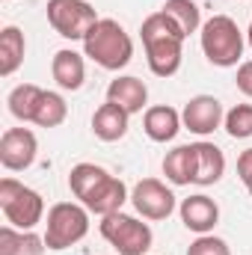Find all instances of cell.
I'll list each match as a JSON object with an SVG mask.
<instances>
[{"label":"cell","mask_w":252,"mask_h":255,"mask_svg":"<svg viewBox=\"0 0 252 255\" xmlns=\"http://www.w3.org/2000/svg\"><path fill=\"white\" fill-rule=\"evenodd\" d=\"M223 125H226L232 139H250L252 136V104H235L226 113Z\"/></svg>","instance_id":"cell-24"},{"label":"cell","mask_w":252,"mask_h":255,"mask_svg":"<svg viewBox=\"0 0 252 255\" xmlns=\"http://www.w3.org/2000/svg\"><path fill=\"white\" fill-rule=\"evenodd\" d=\"M83 54L107 71H119L133 57V39L125 33V27L119 21L101 18L83 39Z\"/></svg>","instance_id":"cell-2"},{"label":"cell","mask_w":252,"mask_h":255,"mask_svg":"<svg viewBox=\"0 0 252 255\" xmlns=\"http://www.w3.org/2000/svg\"><path fill=\"white\" fill-rule=\"evenodd\" d=\"M0 208L6 223L21 232H33L45 220V199L15 178H0Z\"/></svg>","instance_id":"cell-5"},{"label":"cell","mask_w":252,"mask_h":255,"mask_svg":"<svg viewBox=\"0 0 252 255\" xmlns=\"http://www.w3.org/2000/svg\"><path fill=\"white\" fill-rule=\"evenodd\" d=\"M235 83H238V89H241L247 98H252V60H247V63L238 65V77H235Z\"/></svg>","instance_id":"cell-27"},{"label":"cell","mask_w":252,"mask_h":255,"mask_svg":"<svg viewBox=\"0 0 252 255\" xmlns=\"http://www.w3.org/2000/svg\"><path fill=\"white\" fill-rule=\"evenodd\" d=\"M130 205L142 220H166L175 211V196L160 178H142L130 190Z\"/></svg>","instance_id":"cell-8"},{"label":"cell","mask_w":252,"mask_h":255,"mask_svg":"<svg viewBox=\"0 0 252 255\" xmlns=\"http://www.w3.org/2000/svg\"><path fill=\"white\" fill-rule=\"evenodd\" d=\"M39 154V139L30 128H9L0 136V163L9 172H24Z\"/></svg>","instance_id":"cell-9"},{"label":"cell","mask_w":252,"mask_h":255,"mask_svg":"<svg viewBox=\"0 0 252 255\" xmlns=\"http://www.w3.org/2000/svg\"><path fill=\"white\" fill-rule=\"evenodd\" d=\"M238 178L244 181V187L252 196V148L241 151V157H238Z\"/></svg>","instance_id":"cell-26"},{"label":"cell","mask_w":252,"mask_h":255,"mask_svg":"<svg viewBox=\"0 0 252 255\" xmlns=\"http://www.w3.org/2000/svg\"><path fill=\"white\" fill-rule=\"evenodd\" d=\"M24 51H27L24 33L18 27H3L0 30V74L3 77H9V74H15L21 68Z\"/></svg>","instance_id":"cell-19"},{"label":"cell","mask_w":252,"mask_h":255,"mask_svg":"<svg viewBox=\"0 0 252 255\" xmlns=\"http://www.w3.org/2000/svg\"><path fill=\"white\" fill-rule=\"evenodd\" d=\"M45 98V89H39L36 83H21L9 92L6 104H9V113L18 119V122H36V113H39V104Z\"/></svg>","instance_id":"cell-18"},{"label":"cell","mask_w":252,"mask_h":255,"mask_svg":"<svg viewBox=\"0 0 252 255\" xmlns=\"http://www.w3.org/2000/svg\"><path fill=\"white\" fill-rule=\"evenodd\" d=\"M3 3H9V0H3Z\"/></svg>","instance_id":"cell-29"},{"label":"cell","mask_w":252,"mask_h":255,"mask_svg":"<svg viewBox=\"0 0 252 255\" xmlns=\"http://www.w3.org/2000/svg\"><path fill=\"white\" fill-rule=\"evenodd\" d=\"M226 175V154L220 145L202 139L193 142V184L199 187H211Z\"/></svg>","instance_id":"cell-11"},{"label":"cell","mask_w":252,"mask_h":255,"mask_svg":"<svg viewBox=\"0 0 252 255\" xmlns=\"http://www.w3.org/2000/svg\"><path fill=\"white\" fill-rule=\"evenodd\" d=\"M163 175L169 184H193V145H178L163 157Z\"/></svg>","instance_id":"cell-21"},{"label":"cell","mask_w":252,"mask_h":255,"mask_svg":"<svg viewBox=\"0 0 252 255\" xmlns=\"http://www.w3.org/2000/svg\"><path fill=\"white\" fill-rule=\"evenodd\" d=\"M127 199H130V196H127L125 181L107 172V175L101 178V184L89 193V196H86L80 205H86V208H89V214L107 217V214H116V211H122V205H125Z\"/></svg>","instance_id":"cell-13"},{"label":"cell","mask_w":252,"mask_h":255,"mask_svg":"<svg viewBox=\"0 0 252 255\" xmlns=\"http://www.w3.org/2000/svg\"><path fill=\"white\" fill-rule=\"evenodd\" d=\"M139 36H142V48H145V60L151 74L157 77H172L181 60H184V33L175 27V21L163 12H154L142 21L139 27Z\"/></svg>","instance_id":"cell-1"},{"label":"cell","mask_w":252,"mask_h":255,"mask_svg":"<svg viewBox=\"0 0 252 255\" xmlns=\"http://www.w3.org/2000/svg\"><path fill=\"white\" fill-rule=\"evenodd\" d=\"M247 42H250V48H252V24H250V30H247Z\"/></svg>","instance_id":"cell-28"},{"label":"cell","mask_w":252,"mask_h":255,"mask_svg":"<svg viewBox=\"0 0 252 255\" xmlns=\"http://www.w3.org/2000/svg\"><path fill=\"white\" fill-rule=\"evenodd\" d=\"M127 122H130V113L122 110L119 104L107 101L95 110L92 116V133L101 139V142H119L127 133Z\"/></svg>","instance_id":"cell-17"},{"label":"cell","mask_w":252,"mask_h":255,"mask_svg":"<svg viewBox=\"0 0 252 255\" xmlns=\"http://www.w3.org/2000/svg\"><path fill=\"white\" fill-rule=\"evenodd\" d=\"M51 74H54V80H57L60 89L77 92V89L83 86V80H86V63H83V57H80L77 51L63 48V51H57L54 60H51Z\"/></svg>","instance_id":"cell-16"},{"label":"cell","mask_w":252,"mask_h":255,"mask_svg":"<svg viewBox=\"0 0 252 255\" xmlns=\"http://www.w3.org/2000/svg\"><path fill=\"white\" fill-rule=\"evenodd\" d=\"M65 116H68L65 98L60 95V92H48V89H45V98H42V104H39V113H36V122H33V125L60 128L65 122Z\"/></svg>","instance_id":"cell-23"},{"label":"cell","mask_w":252,"mask_h":255,"mask_svg":"<svg viewBox=\"0 0 252 255\" xmlns=\"http://www.w3.org/2000/svg\"><path fill=\"white\" fill-rule=\"evenodd\" d=\"M89 235V208L80 202H57L48 211L45 223V247L51 253H63L80 244Z\"/></svg>","instance_id":"cell-4"},{"label":"cell","mask_w":252,"mask_h":255,"mask_svg":"<svg viewBox=\"0 0 252 255\" xmlns=\"http://www.w3.org/2000/svg\"><path fill=\"white\" fill-rule=\"evenodd\" d=\"M181 113L169 104H154L142 116V130L151 142H172L181 130Z\"/></svg>","instance_id":"cell-14"},{"label":"cell","mask_w":252,"mask_h":255,"mask_svg":"<svg viewBox=\"0 0 252 255\" xmlns=\"http://www.w3.org/2000/svg\"><path fill=\"white\" fill-rule=\"evenodd\" d=\"M107 101L119 104V107L127 110L130 116H133V113H142V107L148 104V86H145L139 77H133V74H122V77L110 80V86H107Z\"/></svg>","instance_id":"cell-15"},{"label":"cell","mask_w":252,"mask_h":255,"mask_svg":"<svg viewBox=\"0 0 252 255\" xmlns=\"http://www.w3.org/2000/svg\"><path fill=\"white\" fill-rule=\"evenodd\" d=\"M45 238H36L33 232H21L15 226L0 229V255H42Z\"/></svg>","instance_id":"cell-20"},{"label":"cell","mask_w":252,"mask_h":255,"mask_svg":"<svg viewBox=\"0 0 252 255\" xmlns=\"http://www.w3.org/2000/svg\"><path fill=\"white\" fill-rule=\"evenodd\" d=\"M98 232L119 255H145L154 244V235H151L148 223H142L130 214H122V211L101 217Z\"/></svg>","instance_id":"cell-6"},{"label":"cell","mask_w":252,"mask_h":255,"mask_svg":"<svg viewBox=\"0 0 252 255\" xmlns=\"http://www.w3.org/2000/svg\"><path fill=\"white\" fill-rule=\"evenodd\" d=\"M199 42H202V54L208 57V63L220 68H232L241 63L244 45H247L238 21L229 15H211L199 30Z\"/></svg>","instance_id":"cell-3"},{"label":"cell","mask_w":252,"mask_h":255,"mask_svg":"<svg viewBox=\"0 0 252 255\" xmlns=\"http://www.w3.org/2000/svg\"><path fill=\"white\" fill-rule=\"evenodd\" d=\"M178 214H181V223L196 235H211L214 226L220 223V205L205 193H196V196L184 199Z\"/></svg>","instance_id":"cell-12"},{"label":"cell","mask_w":252,"mask_h":255,"mask_svg":"<svg viewBox=\"0 0 252 255\" xmlns=\"http://www.w3.org/2000/svg\"><path fill=\"white\" fill-rule=\"evenodd\" d=\"M187 255H232L229 244L223 238H214V235H199L193 244H190Z\"/></svg>","instance_id":"cell-25"},{"label":"cell","mask_w":252,"mask_h":255,"mask_svg":"<svg viewBox=\"0 0 252 255\" xmlns=\"http://www.w3.org/2000/svg\"><path fill=\"white\" fill-rule=\"evenodd\" d=\"M223 119H226L223 104L214 95H193L187 104H184V110H181L184 128H187L190 133H199V136L214 133L217 128L223 125Z\"/></svg>","instance_id":"cell-10"},{"label":"cell","mask_w":252,"mask_h":255,"mask_svg":"<svg viewBox=\"0 0 252 255\" xmlns=\"http://www.w3.org/2000/svg\"><path fill=\"white\" fill-rule=\"evenodd\" d=\"M160 12L169 15V18L175 21V27H178L184 36L202 30V12H199L196 0H166V3L160 6Z\"/></svg>","instance_id":"cell-22"},{"label":"cell","mask_w":252,"mask_h":255,"mask_svg":"<svg viewBox=\"0 0 252 255\" xmlns=\"http://www.w3.org/2000/svg\"><path fill=\"white\" fill-rule=\"evenodd\" d=\"M45 12H48V24L71 42H83L89 30L101 21L95 6L86 0H48Z\"/></svg>","instance_id":"cell-7"}]
</instances>
